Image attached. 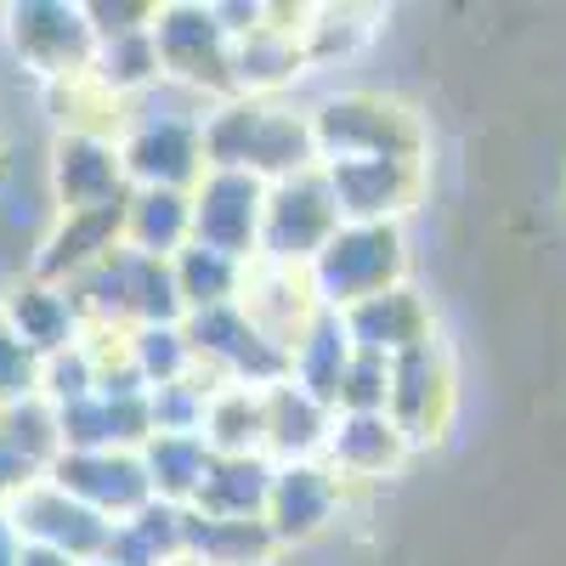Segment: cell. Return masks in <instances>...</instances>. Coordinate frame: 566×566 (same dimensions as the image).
<instances>
[{
	"label": "cell",
	"mask_w": 566,
	"mask_h": 566,
	"mask_svg": "<svg viewBox=\"0 0 566 566\" xmlns=\"http://www.w3.org/2000/svg\"><path fill=\"white\" fill-rule=\"evenodd\" d=\"M205 159L210 170H244L266 187L317 170L312 114L290 108L283 97H227L205 114Z\"/></svg>",
	"instance_id": "1"
},
{
	"label": "cell",
	"mask_w": 566,
	"mask_h": 566,
	"mask_svg": "<svg viewBox=\"0 0 566 566\" xmlns=\"http://www.w3.org/2000/svg\"><path fill=\"white\" fill-rule=\"evenodd\" d=\"M306 114L317 136V165H335V159L424 165V119L408 103L386 97V91H335Z\"/></svg>",
	"instance_id": "2"
},
{
	"label": "cell",
	"mask_w": 566,
	"mask_h": 566,
	"mask_svg": "<svg viewBox=\"0 0 566 566\" xmlns=\"http://www.w3.org/2000/svg\"><path fill=\"white\" fill-rule=\"evenodd\" d=\"M205 114L210 108H159L154 91L130 108V125L119 136V159L130 187H170V193H193L205 181Z\"/></svg>",
	"instance_id": "3"
},
{
	"label": "cell",
	"mask_w": 566,
	"mask_h": 566,
	"mask_svg": "<svg viewBox=\"0 0 566 566\" xmlns=\"http://www.w3.org/2000/svg\"><path fill=\"white\" fill-rule=\"evenodd\" d=\"M154 52L165 85L187 91V97L210 108L239 97V85H232V34L205 0H170V7L154 12Z\"/></svg>",
	"instance_id": "4"
},
{
	"label": "cell",
	"mask_w": 566,
	"mask_h": 566,
	"mask_svg": "<svg viewBox=\"0 0 566 566\" xmlns=\"http://www.w3.org/2000/svg\"><path fill=\"white\" fill-rule=\"evenodd\" d=\"M306 272H312L323 312H352L402 283V272H408L402 227L397 221H346Z\"/></svg>",
	"instance_id": "5"
},
{
	"label": "cell",
	"mask_w": 566,
	"mask_h": 566,
	"mask_svg": "<svg viewBox=\"0 0 566 566\" xmlns=\"http://www.w3.org/2000/svg\"><path fill=\"white\" fill-rule=\"evenodd\" d=\"M7 23V45L23 74H34L40 85H57L69 74H85L97 57V34H91L85 7L69 0H18V7L0 12Z\"/></svg>",
	"instance_id": "6"
},
{
	"label": "cell",
	"mask_w": 566,
	"mask_h": 566,
	"mask_svg": "<svg viewBox=\"0 0 566 566\" xmlns=\"http://www.w3.org/2000/svg\"><path fill=\"white\" fill-rule=\"evenodd\" d=\"M340 227L346 221H340V205H335V193H328L323 170H301L290 181H272L266 187V221H261V255L255 261L312 266Z\"/></svg>",
	"instance_id": "7"
},
{
	"label": "cell",
	"mask_w": 566,
	"mask_h": 566,
	"mask_svg": "<svg viewBox=\"0 0 566 566\" xmlns=\"http://www.w3.org/2000/svg\"><path fill=\"white\" fill-rule=\"evenodd\" d=\"M7 527H12L23 544L57 549V555L80 560V566L103 560V555H108V533H114V522H103V515L91 510V504H80L74 493H63L52 476L34 482L29 493H18V499L7 504Z\"/></svg>",
	"instance_id": "8"
},
{
	"label": "cell",
	"mask_w": 566,
	"mask_h": 566,
	"mask_svg": "<svg viewBox=\"0 0 566 566\" xmlns=\"http://www.w3.org/2000/svg\"><path fill=\"white\" fill-rule=\"evenodd\" d=\"M45 199H52V216L125 205L130 181H125L119 142H103V136H52V154H45Z\"/></svg>",
	"instance_id": "9"
},
{
	"label": "cell",
	"mask_w": 566,
	"mask_h": 566,
	"mask_svg": "<svg viewBox=\"0 0 566 566\" xmlns=\"http://www.w3.org/2000/svg\"><path fill=\"white\" fill-rule=\"evenodd\" d=\"M261 221H266V181L244 170H205L193 187V244L221 250L232 261L261 255Z\"/></svg>",
	"instance_id": "10"
},
{
	"label": "cell",
	"mask_w": 566,
	"mask_h": 566,
	"mask_svg": "<svg viewBox=\"0 0 566 566\" xmlns=\"http://www.w3.org/2000/svg\"><path fill=\"white\" fill-rule=\"evenodd\" d=\"M453 363L442 352V340L431 346H419L408 357L391 363V397H386V413L391 424L408 437V448H424V442H437L448 431V419H453Z\"/></svg>",
	"instance_id": "11"
},
{
	"label": "cell",
	"mask_w": 566,
	"mask_h": 566,
	"mask_svg": "<svg viewBox=\"0 0 566 566\" xmlns=\"http://www.w3.org/2000/svg\"><path fill=\"white\" fill-rule=\"evenodd\" d=\"M306 18L312 7H266V23L244 40H232V85L239 97H283L312 63H306Z\"/></svg>",
	"instance_id": "12"
},
{
	"label": "cell",
	"mask_w": 566,
	"mask_h": 566,
	"mask_svg": "<svg viewBox=\"0 0 566 566\" xmlns=\"http://www.w3.org/2000/svg\"><path fill=\"white\" fill-rule=\"evenodd\" d=\"M317 170L340 205V221H397L402 227V216L424 193V165H402V159H335Z\"/></svg>",
	"instance_id": "13"
},
{
	"label": "cell",
	"mask_w": 566,
	"mask_h": 566,
	"mask_svg": "<svg viewBox=\"0 0 566 566\" xmlns=\"http://www.w3.org/2000/svg\"><path fill=\"white\" fill-rule=\"evenodd\" d=\"M346 482L328 470L323 459H301V464H277L272 470V493H266V533L277 538V549L317 538L328 522L340 515Z\"/></svg>",
	"instance_id": "14"
},
{
	"label": "cell",
	"mask_w": 566,
	"mask_h": 566,
	"mask_svg": "<svg viewBox=\"0 0 566 566\" xmlns=\"http://www.w3.org/2000/svg\"><path fill=\"white\" fill-rule=\"evenodd\" d=\"M239 312L261 328V335L283 352H295V340L323 317V301L312 290L306 266H277V261H250L244 290H239Z\"/></svg>",
	"instance_id": "15"
},
{
	"label": "cell",
	"mask_w": 566,
	"mask_h": 566,
	"mask_svg": "<svg viewBox=\"0 0 566 566\" xmlns=\"http://www.w3.org/2000/svg\"><path fill=\"white\" fill-rule=\"evenodd\" d=\"M52 482L63 493H74L80 504H91L103 522H125L142 504H154V482H148V470H142V453H125V448L63 453L52 464Z\"/></svg>",
	"instance_id": "16"
},
{
	"label": "cell",
	"mask_w": 566,
	"mask_h": 566,
	"mask_svg": "<svg viewBox=\"0 0 566 566\" xmlns=\"http://www.w3.org/2000/svg\"><path fill=\"white\" fill-rule=\"evenodd\" d=\"M57 459H63V431L52 402L23 397L0 408V504H12L34 482H45Z\"/></svg>",
	"instance_id": "17"
},
{
	"label": "cell",
	"mask_w": 566,
	"mask_h": 566,
	"mask_svg": "<svg viewBox=\"0 0 566 566\" xmlns=\"http://www.w3.org/2000/svg\"><path fill=\"white\" fill-rule=\"evenodd\" d=\"M125 244V205L108 210H80V216H52V227L40 232V244L29 255V272L45 283H69L85 277L103 255H114Z\"/></svg>",
	"instance_id": "18"
},
{
	"label": "cell",
	"mask_w": 566,
	"mask_h": 566,
	"mask_svg": "<svg viewBox=\"0 0 566 566\" xmlns=\"http://www.w3.org/2000/svg\"><path fill=\"white\" fill-rule=\"evenodd\" d=\"M340 323H346V335H352L357 352L386 357V363H397V357H408V352L437 340L431 301H424L419 290H408V283H397V290H386V295H374V301L340 312Z\"/></svg>",
	"instance_id": "19"
},
{
	"label": "cell",
	"mask_w": 566,
	"mask_h": 566,
	"mask_svg": "<svg viewBox=\"0 0 566 566\" xmlns=\"http://www.w3.org/2000/svg\"><path fill=\"white\" fill-rule=\"evenodd\" d=\"M0 317H7V328H12V335H18L40 363L57 357V352H69V346L85 335V323H80L69 290H63V283L34 277V272H18L7 290H0Z\"/></svg>",
	"instance_id": "20"
},
{
	"label": "cell",
	"mask_w": 566,
	"mask_h": 566,
	"mask_svg": "<svg viewBox=\"0 0 566 566\" xmlns=\"http://www.w3.org/2000/svg\"><path fill=\"white\" fill-rule=\"evenodd\" d=\"M408 437L391 424V413H335L323 442V464L340 482H386L408 459Z\"/></svg>",
	"instance_id": "21"
},
{
	"label": "cell",
	"mask_w": 566,
	"mask_h": 566,
	"mask_svg": "<svg viewBox=\"0 0 566 566\" xmlns=\"http://www.w3.org/2000/svg\"><path fill=\"white\" fill-rule=\"evenodd\" d=\"M261 408H266V459H272V464L323 459L335 408H323V402H317L312 391H301L295 380H277L272 391H261Z\"/></svg>",
	"instance_id": "22"
},
{
	"label": "cell",
	"mask_w": 566,
	"mask_h": 566,
	"mask_svg": "<svg viewBox=\"0 0 566 566\" xmlns=\"http://www.w3.org/2000/svg\"><path fill=\"white\" fill-rule=\"evenodd\" d=\"M193 244V193H170V187H130L125 199V250L176 261Z\"/></svg>",
	"instance_id": "23"
},
{
	"label": "cell",
	"mask_w": 566,
	"mask_h": 566,
	"mask_svg": "<svg viewBox=\"0 0 566 566\" xmlns=\"http://www.w3.org/2000/svg\"><path fill=\"white\" fill-rule=\"evenodd\" d=\"M45 108H52V119H57V136H103V142H119L136 103L114 97V91L85 69V74H69L57 85H45Z\"/></svg>",
	"instance_id": "24"
},
{
	"label": "cell",
	"mask_w": 566,
	"mask_h": 566,
	"mask_svg": "<svg viewBox=\"0 0 566 566\" xmlns=\"http://www.w3.org/2000/svg\"><path fill=\"white\" fill-rule=\"evenodd\" d=\"M181 555H187V510L154 499L136 515H125V522H114L103 560H114V566H176Z\"/></svg>",
	"instance_id": "25"
},
{
	"label": "cell",
	"mask_w": 566,
	"mask_h": 566,
	"mask_svg": "<svg viewBox=\"0 0 566 566\" xmlns=\"http://www.w3.org/2000/svg\"><path fill=\"white\" fill-rule=\"evenodd\" d=\"M272 459H216L210 476L193 499V515L210 522H261L266 515V493H272Z\"/></svg>",
	"instance_id": "26"
},
{
	"label": "cell",
	"mask_w": 566,
	"mask_h": 566,
	"mask_svg": "<svg viewBox=\"0 0 566 566\" xmlns=\"http://www.w3.org/2000/svg\"><path fill=\"white\" fill-rule=\"evenodd\" d=\"M352 357H357V346H352V335H346L340 312H323L306 335L295 340V352H290V380H295L301 391H312L323 408H335Z\"/></svg>",
	"instance_id": "27"
},
{
	"label": "cell",
	"mask_w": 566,
	"mask_h": 566,
	"mask_svg": "<svg viewBox=\"0 0 566 566\" xmlns=\"http://www.w3.org/2000/svg\"><path fill=\"white\" fill-rule=\"evenodd\" d=\"M210 464H216V453L205 437H148V448H142V470L154 482V499L176 504V510H193Z\"/></svg>",
	"instance_id": "28"
},
{
	"label": "cell",
	"mask_w": 566,
	"mask_h": 566,
	"mask_svg": "<svg viewBox=\"0 0 566 566\" xmlns=\"http://www.w3.org/2000/svg\"><path fill=\"white\" fill-rule=\"evenodd\" d=\"M205 442L216 459H266V408L261 391L244 386H221L205 408Z\"/></svg>",
	"instance_id": "29"
},
{
	"label": "cell",
	"mask_w": 566,
	"mask_h": 566,
	"mask_svg": "<svg viewBox=\"0 0 566 566\" xmlns=\"http://www.w3.org/2000/svg\"><path fill=\"white\" fill-rule=\"evenodd\" d=\"M176 295H181V312H216V306H239V290H244V272L250 261H232L221 250H205V244H187L176 261Z\"/></svg>",
	"instance_id": "30"
},
{
	"label": "cell",
	"mask_w": 566,
	"mask_h": 566,
	"mask_svg": "<svg viewBox=\"0 0 566 566\" xmlns=\"http://www.w3.org/2000/svg\"><path fill=\"white\" fill-rule=\"evenodd\" d=\"M187 555L205 566H272L277 538L266 533V522H210L187 510Z\"/></svg>",
	"instance_id": "31"
},
{
	"label": "cell",
	"mask_w": 566,
	"mask_h": 566,
	"mask_svg": "<svg viewBox=\"0 0 566 566\" xmlns=\"http://www.w3.org/2000/svg\"><path fill=\"white\" fill-rule=\"evenodd\" d=\"M91 74H97V80L114 91V97L142 103L154 85H165V74H159V52H154V29H130V34L97 40Z\"/></svg>",
	"instance_id": "32"
},
{
	"label": "cell",
	"mask_w": 566,
	"mask_h": 566,
	"mask_svg": "<svg viewBox=\"0 0 566 566\" xmlns=\"http://www.w3.org/2000/svg\"><path fill=\"white\" fill-rule=\"evenodd\" d=\"M130 363L142 374V386L159 391L176 380H193V346H187V328L181 323H148V328H130Z\"/></svg>",
	"instance_id": "33"
},
{
	"label": "cell",
	"mask_w": 566,
	"mask_h": 566,
	"mask_svg": "<svg viewBox=\"0 0 566 566\" xmlns=\"http://www.w3.org/2000/svg\"><path fill=\"white\" fill-rule=\"evenodd\" d=\"M368 29H374V23H363V12H352V7H312L306 34H301L306 63H312V69H328V63L352 57L357 45L368 40Z\"/></svg>",
	"instance_id": "34"
},
{
	"label": "cell",
	"mask_w": 566,
	"mask_h": 566,
	"mask_svg": "<svg viewBox=\"0 0 566 566\" xmlns=\"http://www.w3.org/2000/svg\"><path fill=\"white\" fill-rule=\"evenodd\" d=\"M40 397L52 402V408H69V402L97 397V363H91L85 340H74L69 352H57V357L40 363Z\"/></svg>",
	"instance_id": "35"
},
{
	"label": "cell",
	"mask_w": 566,
	"mask_h": 566,
	"mask_svg": "<svg viewBox=\"0 0 566 566\" xmlns=\"http://www.w3.org/2000/svg\"><path fill=\"white\" fill-rule=\"evenodd\" d=\"M386 397H391V363L357 352L352 368H346V380H340L335 413H386Z\"/></svg>",
	"instance_id": "36"
},
{
	"label": "cell",
	"mask_w": 566,
	"mask_h": 566,
	"mask_svg": "<svg viewBox=\"0 0 566 566\" xmlns=\"http://www.w3.org/2000/svg\"><path fill=\"white\" fill-rule=\"evenodd\" d=\"M23 397H40V357L12 335L7 317H0V408L23 402Z\"/></svg>",
	"instance_id": "37"
},
{
	"label": "cell",
	"mask_w": 566,
	"mask_h": 566,
	"mask_svg": "<svg viewBox=\"0 0 566 566\" xmlns=\"http://www.w3.org/2000/svg\"><path fill=\"white\" fill-rule=\"evenodd\" d=\"M18 566H80V560H69V555H57V549H40V544H23V538H18Z\"/></svg>",
	"instance_id": "38"
},
{
	"label": "cell",
	"mask_w": 566,
	"mask_h": 566,
	"mask_svg": "<svg viewBox=\"0 0 566 566\" xmlns=\"http://www.w3.org/2000/svg\"><path fill=\"white\" fill-rule=\"evenodd\" d=\"M91 566H114V560H91Z\"/></svg>",
	"instance_id": "39"
}]
</instances>
